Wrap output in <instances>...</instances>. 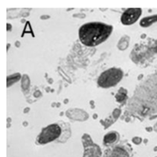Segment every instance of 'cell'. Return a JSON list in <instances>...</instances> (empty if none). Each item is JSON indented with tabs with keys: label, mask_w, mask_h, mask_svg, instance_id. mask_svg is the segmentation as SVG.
<instances>
[{
	"label": "cell",
	"mask_w": 157,
	"mask_h": 157,
	"mask_svg": "<svg viewBox=\"0 0 157 157\" xmlns=\"http://www.w3.org/2000/svg\"><path fill=\"white\" fill-rule=\"evenodd\" d=\"M113 27L103 22H88L79 29V38L84 45L94 47L105 42L111 35Z\"/></svg>",
	"instance_id": "obj_1"
},
{
	"label": "cell",
	"mask_w": 157,
	"mask_h": 157,
	"mask_svg": "<svg viewBox=\"0 0 157 157\" xmlns=\"http://www.w3.org/2000/svg\"><path fill=\"white\" fill-rule=\"evenodd\" d=\"M123 75V71L119 68H110L103 72L101 75L99 77L97 83L99 86L104 88L114 87L122 79Z\"/></svg>",
	"instance_id": "obj_2"
},
{
	"label": "cell",
	"mask_w": 157,
	"mask_h": 157,
	"mask_svg": "<svg viewBox=\"0 0 157 157\" xmlns=\"http://www.w3.org/2000/svg\"><path fill=\"white\" fill-rule=\"evenodd\" d=\"M61 128L57 124H51L45 128L38 138V142L41 144L47 143L56 140L61 134Z\"/></svg>",
	"instance_id": "obj_3"
},
{
	"label": "cell",
	"mask_w": 157,
	"mask_h": 157,
	"mask_svg": "<svg viewBox=\"0 0 157 157\" xmlns=\"http://www.w3.org/2000/svg\"><path fill=\"white\" fill-rule=\"evenodd\" d=\"M141 15H142V9L140 8L128 9L121 15V22L124 25H130L135 23Z\"/></svg>",
	"instance_id": "obj_4"
},
{
	"label": "cell",
	"mask_w": 157,
	"mask_h": 157,
	"mask_svg": "<svg viewBox=\"0 0 157 157\" xmlns=\"http://www.w3.org/2000/svg\"><path fill=\"white\" fill-rule=\"evenodd\" d=\"M157 22V15H152V16H149V17L143 18L140 22V26L142 27H148L150 26L153 23Z\"/></svg>",
	"instance_id": "obj_5"
},
{
	"label": "cell",
	"mask_w": 157,
	"mask_h": 157,
	"mask_svg": "<svg viewBox=\"0 0 157 157\" xmlns=\"http://www.w3.org/2000/svg\"><path fill=\"white\" fill-rule=\"evenodd\" d=\"M117 134L115 133H110L108 134L105 136L104 139V141L105 143H113L117 140Z\"/></svg>",
	"instance_id": "obj_6"
},
{
	"label": "cell",
	"mask_w": 157,
	"mask_h": 157,
	"mask_svg": "<svg viewBox=\"0 0 157 157\" xmlns=\"http://www.w3.org/2000/svg\"><path fill=\"white\" fill-rule=\"evenodd\" d=\"M129 41H130V38H129L127 36H125V37L122 38L120 41L119 42L118 44V48H120V50H123V45H125L126 47H128L129 45Z\"/></svg>",
	"instance_id": "obj_7"
},
{
	"label": "cell",
	"mask_w": 157,
	"mask_h": 157,
	"mask_svg": "<svg viewBox=\"0 0 157 157\" xmlns=\"http://www.w3.org/2000/svg\"><path fill=\"white\" fill-rule=\"evenodd\" d=\"M156 127H157V125H156Z\"/></svg>",
	"instance_id": "obj_8"
}]
</instances>
